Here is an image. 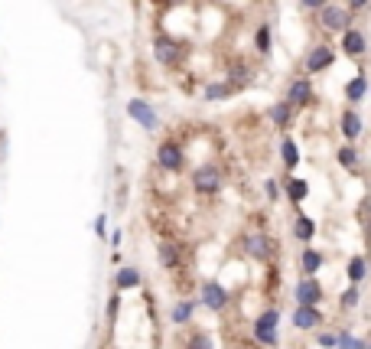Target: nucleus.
<instances>
[{
	"label": "nucleus",
	"instance_id": "f257e3e1",
	"mask_svg": "<svg viewBox=\"0 0 371 349\" xmlns=\"http://www.w3.org/2000/svg\"><path fill=\"white\" fill-rule=\"evenodd\" d=\"M251 336L257 346L277 349L280 346V310L277 307H264L261 314L251 320Z\"/></svg>",
	"mask_w": 371,
	"mask_h": 349
},
{
	"label": "nucleus",
	"instance_id": "f03ea898",
	"mask_svg": "<svg viewBox=\"0 0 371 349\" xmlns=\"http://www.w3.org/2000/svg\"><path fill=\"white\" fill-rule=\"evenodd\" d=\"M193 189L199 196H219L225 189V173L219 163H199L193 170Z\"/></svg>",
	"mask_w": 371,
	"mask_h": 349
},
{
	"label": "nucleus",
	"instance_id": "7ed1b4c3",
	"mask_svg": "<svg viewBox=\"0 0 371 349\" xmlns=\"http://www.w3.org/2000/svg\"><path fill=\"white\" fill-rule=\"evenodd\" d=\"M241 248H245V255L251 258V261H261V264H270V261H274V255H277V245H274V239H270L267 232H261V229L245 232Z\"/></svg>",
	"mask_w": 371,
	"mask_h": 349
},
{
	"label": "nucleus",
	"instance_id": "20e7f679",
	"mask_svg": "<svg viewBox=\"0 0 371 349\" xmlns=\"http://www.w3.org/2000/svg\"><path fill=\"white\" fill-rule=\"evenodd\" d=\"M352 20L355 13L346 7V4H326V7L320 10V26L326 30V33H346V30H352Z\"/></svg>",
	"mask_w": 371,
	"mask_h": 349
},
{
	"label": "nucleus",
	"instance_id": "39448f33",
	"mask_svg": "<svg viewBox=\"0 0 371 349\" xmlns=\"http://www.w3.org/2000/svg\"><path fill=\"white\" fill-rule=\"evenodd\" d=\"M199 304H202L205 310H212V314H225L228 304H231V290L221 281H205L202 288H199Z\"/></svg>",
	"mask_w": 371,
	"mask_h": 349
},
{
	"label": "nucleus",
	"instance_id": "423d86ee",
	"mask_svg": "<svg viewBox=\"0 0 371 349\" xmlns=\"http://www.w3.org/2000/svg\"><path fill=\"white\" fill-rule=\"evenodd\" d=\"M326 290H322L320 278H300L293 284V307H322Z\"/></svg>",
	"mask_w": 371,
	"mask_h": 349
},
{
	"label": "nucleus",
	"instance_id": "0eeeda50",
	"mask_svg": "<svg viewBox=\"0 0 371 349\" xmlns=\"http://www.w3.org/2000/svg\"><path fill=\"white\" fill-rule=\"evenodd\" d=\"M157 163H160V170H166V173H183L186 150L179 147V141H160V147H157Z\"/></svg>",
	"mask_w": 371,
	"mask_h": 349
},
{
	"label": "nucleus",
	"instance_id": "6e6552de",
	"mask_svg": "<svg viewBox=\"0 0 371 349\" xmlns=\"http://www.w3.org/2000/svg\"><path fill=\"white\" fill-rule=\"evenodd\" d=\"M127 118H134L137 124L144 131H160V114L153 111L150 102H144V98H127Z\"/></svg>",
	"mask_w": 371,
	"mask_h": 349
},
{
	"label": "nucleus",
	"instance_id": "1a4fd4ad",
	"mask_svg": "<svg viewBox=\"0 0 371 349\" xmlns=\"http://www.w3.org/2000/svg\"><path fill=\"white\" fill-rule=\"evenodd\" d=\"M290 324H293V330H300V333H316V330H322V324H326V314H322V307H293Z\"/></svg>",
	"mask_w": 371,
	"mask_h": 349
},
{
	"label": "nucleus",
	"instance_id": "9d476101",
	"mask_svg": "<svg viewBox=\"0 0 371 349\" xmlns=\"http://www.w3.org/2000/svg\"><path fill=\"white\" fill-rule=\"evenodd\" d=\"M332 62H336V49L326 46V43H320V46H312V49L306 52L303 69H306V76H320V72H326Z\"/></svg>",
	"mask_w": 371,
	"mask_h": 349
},
{
	"label": "nucleus",
	"instance_id": "9b49d317",
	"mask_svg": "<svg viewBox=\"0 0 371 349\" xmlns=\"http://www.w3.org/2000/svg\"><path fill=\"white\" fill-rule=\"evenodd\" d=\"M153 56H157V62H163V66H176L179 59H183V46L176 43V40H169L166 33L153 36Z\"/></svg>",
	"mask_w": 371,
	"mask_h": 349
},
{
	"label": "nucleus",
	"instance_id": "f8f14e48",
	"mask_svg": "<svg viewBox=\"0 0 371 349\" xmlns=\"http://www.w3.org/2000/svg\"><path fill=\"white\" fill-rule=\"evenodd\" d=\"M339 49L346 52L348 59H362L365 52H368V36H365L358 26H352V30H346V33H342V40H339Z\"/></svg>",
	"mask_w": 371,
	"mask_h": 349
},
{
	"label": "nucleus",
	"instance_id": "ddd939ff",
	"mask_svg": "<svg viewBox=\"0 0 371 349\" xmlns=\"http://www.w3.org/2000/svg\"><path fill=\"white\" fill-rule=\"evenodd\" d=\"M287 102L293 105L296 111H300V108H310V105H312V82H310V76H300V78H293V82H290Z\"/></svg>",
	"mask_w": 371,
	"mask_h": 349
},
{
	"label": "nucleus",
	"instance_id": "4468645a",
	"mask_svg": "<svg viewBox=\"0 0 371 349\" xmlns=\"http://www.w3.org/2000/svg\"><path fill=\"white\" fill-rule=\"evenodd\" d=\"M290 232H293V239L300 242V245H303V248H306V245H312V239H316V219L296 209V215H293V225H290Z\"/></svg>",
	"mask_w": 371,
	"mask_h": 349
},
{
	"label": "nucleus",
	"instance_id": "2eb2a0df",
	"mask_svg": "<svg viewBox=\"0 0 371 349\" xmlns=\"http://www.w3.org/2000/svg\"><path fill=\"white\" fill-rule=\"evenodd\" d=\"M157 255H160V264L166 271H179V268H183V248H179V242L163 239L160 245H157Z\"/></svg>",
	"mask_w": 371,
	"mask_h": 349
},
{
	"label": "nucleus",
	"instance_id": "dca6fc26",
	"mask_svg": "<svg viewBox=\"0 0 371 349\" xmlns=\"http://www.w3.org/2000/svg\"><path fill=\"white\" fill-rule=\"evenodd\" d=\"M362 114L355 108H346L342 111V118H339V131H342V137H346V144H355L358 137H362Z\"/></svg>",
	"mask_w": 371,
	"mask_h": 349
},
{
	"label": "nucleus",
	"instance_id": "f3484780",
	"mask_svg": "<svg viewBox=\"0 0 371 349\" xmlns=\"http://www.w3.org/2000/svg\"><path fill=\"white\" fill-rule=\"evenodd\" d=\"M144 284V274H140V268L137 264H121L118 274H114V290H137Z\"/></svg>",
	"mask_w": 371,
	"mask_h": 349
},
{
	"label": "nucleus",
	"instance_id": "a211bd4d",
	"mask_svg": "<svg viewBox=\"0 0 371 349\" xmlns=\"http://www.w3.org/2000/svg\"><path fill=\"white\" fill-rule=\"evenodd\" d=\"M284 196L290 199L293 209H300V206L306 203V196H310V183H306L303 177H287L284 179Z\"/></svg>",
	"mask_w": 371,
	"mask_h": 349
},
{
	"label": "nucleus",
	"instance_id": "6ab92c4d",
	"mask_svg": "<svg viewBox=\"0 0 371 349\" xmlns=\"http://www.w3.org/2000/svg\"><path fill=\"white\" fill-rule=\"evenodd\" d=\"M322 264H326V255H322L320 248L306 245L303 252H300V271H303V278H316V274L322 271Z\"/></svg>",
	"mask_w": 371,
	"mask_h": 349
},
{
	"label": "nucleus",
	"instance_id": "aec40b11",
	"mask_svg": "<svg viewBox=\"0 0 371 349\" xmlns=\"http://www.w3.org/2000/svg\"><path fill=\"white\" fill-rule=\"evenodd\" d=\"M195 310H199V300H193V297H183V300H176V304L169 307V324H176V326H186L189 320L195 317Z\"/></svg>",
	"mask_w": 371,
	"mask_h": 349
},
{
	"label": "nucleus",
	"instance_id": "412c9836",
	"mask_svg": "<svg viewBox=\"0 0 371 349\" xmlns=\"http://www.w3.org/2000/svg\"><path fill=\"white\" fill-rule=\"evenodd\" d=\"M293 114H296V108L287 102V98H284V102H277V105H270V108H267L270 124H274V128H280V131H287V128H290Z\"/></svg>",
	"mask_w": 371,
	"mask_h": 349
},
{
	"label": "nucleus",
	"instance_id": "4be33fe9",
	"mask_svg": "<svg viewBox=\"0 0 371 349\" xmlns=\"http://www.w3.org/2000/svg\"><path fill=\"white\" fill-rule=\"evenodd\" d=\"M371 92V82H368V76L365 72H358V76H352L346 82V102L348 105H358V102H365V95Z\"/></svg>",
	"mask_w": 371,
	"mask_h": 349
},
{
	"label": "nucleus",
	"instance_id": "5701e85b",
	"mask_svg": "<svg viewBox=\"0 0 371 349\" xmlns=\"http://www.w3.org/2000/svg\"><path fill=\"white\" fill-rule=\"evenodd\" d=\"M300 160H303V153H300L296 141L293 137H284V141H280V163L290 170V177H293V170L300 167Z\"/></svg>",
	"mask_w": 371,
	"mask_h": 349
},
{
	"label": "nucleus",
	"instance_id": "b1692460",
	"mask_svg": "<svg viewBox=\"0 0 371 349\" xmlns=\"http://www.w3.org/2000/svg\"><path fill=\"white\" fill-rule=\"evenodd\" d=\"M346 278H348V284H358V288H362V281L368 278V258H365V255H352V258H348Z\"/></svg>",
	"mask_w": 371,
	"mask_h": 349
},
{
	"label": "nucleus",
	"instance_id": "393cba45",
	"mask_svg": "<svg viewBox=\"0 0 371 349\" xmlns=\"http://www.w3.org/2000/svg\"><path fill=\"white\" fill-rule=\"evenodd\" d=\"M358 160H362V157H358V147L355 144H342L336 150V163L348 173H358Z\"/></svg>",
	"mask_w": 371,
	"mask_h": 349
},
{
	"label": "nucleus",
	"instance_id": "a878e982",
	"mask_svg": "<svg viewBox=\"0 0 371 349\" xmlns=\"http://www.w3.org/2000/svg\"><path fill=\"white\" fill-rule=\"evenodd\" d=\"M183 349H215V340H212V333H205V330H193L183 340Z\"/></svg>",
	"mask_w": 371,
	"mask_h": 349
},
{
	"label": "nucleus",
	"instance_id": "bb28decb",
	"mask_svg": "<svg viewBox=\"0 0 371 349\" xmlns=\"http://www.w3.org/2000/svg\"><path fill=\"white\" fill-rule=\"evenodd\" d=\"M270 46H274V36H270V23H261L254 30V49L261 56H270Z\"/></svg>",
	"mask_w": 371,
	"mask_h": 349
},
{
	"label": "nucleus",
	"instance_id": "cd10ccee",
	"mask_svg": "<svg viewBox=\"0 0 371 349\" xmlns=\"http://www.w3.org/2000/svg\"><path fill=\"white\" fill-rule=\"evenodd\" d=\"M358 304H362V288H358V284H348V288L339 294V310H355Z\"/></svg>",
	"mask_w": 371,
	"mask_h": 349
},
{
	"label": "nucleus",
	"instance_id": "c85d7f7f",
	"mask_svg": "<svg viewBox=\"0 0 371 349\" xmlns=\"http://www.w3.org/2000/svg\"><path fill=\"white\" fill-rule=\"evenodd\" d=\"M235 92V85H228V82H209L202 92L205 102H221V98H228V95Z\"/></svg>",
	"mask_w": 371,
	"mask_h": 349
},
{
	"label": "nucleus",
	"instance_id": "c756f323",
	"mask_svg": "<svg viewBox=\"0 0 371 349\" xmlns=\"http://www.w3.org/2000/svg\"><path fill=\"white\" fill-rule=\"evenodd\" d=\"M228 85H248V82H251V69L245 66V62H235V66L228 69V78H225Z\"/></svg>",
	"mask_w": 371,
	"mask_h": 349
},
{
	"label": "nucleus",
	"instance_id": "7c9ffc66",
	"mask_svg": "<svg viewBox=\"0 0 371 349\" xmlns=\"http://www.w3.org/2000/svg\"><path fill=\"white\" fill-rule=\"evenodd\" d=\"M336 349H368V340L355 336V333H348V330H339V346Z\"/></svg>",
	"mask_w": 371,
	"mask_h": 349
},
{
	"label": "nucleus",
	"instance_id": "2f4dec72",
	"mask_svg": "<svg viewBox=\"0 0 371 349\" xmlns=\"http://www.w3.org/2000/svg\"><path fill=\"white\" fill-rule=\"evenodd\" d=\"M104 317H108L111 326L118 324V317H121V294H118V290H114V294L108 297V304H104Z\"/></svg>",
	"mask_w": 371,
	"mask_h": 349
},
{
	"label": "nucleus",
	"instance_id": "473e14b6",
	"mask_svg": "<svg viewBox=\"0 0 371 349\" xmlns=\"http://www.w3.org/2000/svg\"><path fill=\"white\" fill-rule=\"evenodd\" d=\"M316 346H320V349H336L339 346V333L320 330V333H316Z\"/></svg>",
	"mask_w": 371,
	"mask_h": 349
},
{
	"label": "nucleus",
	"instance_id": "72a5a7b5",
	"mask_svg": "<svg viewBox=\"0 0 371 349\" xmlns=\"http://www.w3.org/2000/svg\"><path fill=\"white\" fill-rule=\"evenodd\" d=\"M280 193H284V187H280L277 179H274V177H270V179H264V196H267L270 203H277V199H280Z\"/></svg>",
	"mask_w": 371,
	"mask_h": 349
},
{
	"label": "nucleus",
	"instance_id": "f704fd0d",
	"mask_svg": "<svg viewBox=\"0 0 371 349\" xmlns=\"http://www.w3.org/2000/svg\"><path fill=\"white\" fill-rule=\"evenodd\" d=\"M92 229H95V235H98V239H108V213H98V215H95Z\"/></svg>",
	"mask_w": 371,
	"mask_h": 349
},
{
	"label": "nucleus",
	"instance_id": "c9c22d12",
	"mask_svg": "<svg viewBox=\"0 0 371 349\" xmlns=\"http://www.w3.org/2000/svg\"><path fill=\"white\" fill-rule=\"evenodd\" d=\"M346 7L352 10V13H362V10L371 7V0H346Z\"/></svg>",
	"mask_w": 371,
	"mask_h": 349
},
{
	"label": "nucleus",
	"instance_id": "e433bc0d",
	"mask_svg": "<svg viewBox=\"0 0 371 349\" xmlns=\"http://www.w3.org/2000/svg\"><path fill=\"white\" fill-rule=\"evenodd\" d=\"M326 4H329V0H300V7L303 10H322Z\"/></svg>",
	"mask_w": 371,
	"mask_h": 349
},
{
	"label": "nucleus",
	"instance_id": "4c0bfd02",
	"mask_svg": "<svg viewBox=\"0 0 371 349\" xmlns=\"http://www.w3.org/2000/svg\"><path fill=\"white\" fill-rule=\"evenodd\" d=\"M121 239H124V232H111V235H108V242H111V245H114V248H121Z\"/></svg>",
	"mask_w": 371,
	"mask_h": 349
},
{
	"label": "nucleus",
	"instance_id": "58836bf2",
	"mask_svg": "<svg viewBox=\"0 0 371 349\" xmlns=\"http://www.w3.org/2000/svg\"><path fill=\"white\" fill-rule=\"evenodd\" d=\"M368 349H371V340H368Z\"/></svg>",
	"mask_w": 371,
	"mask_h": 349
},
{
	"label": "nucleus",
	"instance_id": "ea45409f",
	"mask_svg": "<svg viewBox=\"0 0 371 349\" xmlns=\"http://www.w3.org/2000/svg\"><path fill=\"white\" fill-rule=\"evenodd\" d=\"M134 4H137V0H134Z\"/></svg>",
	"mask_w": 371,
	"mask_h": 349
},
{
	"label": "nucleus",
	"instance_id": "a19ab883",
	"mask_svg": "<svg viewBox=\"0 0 371 349\" xmlns=\"http://www.w3.org/2000/svg\"><path fill=\"white\" fill-rule=\"evenodd\" d=\"M153 349H157V346H153Z\"/></svg>",
	"mask_w": 371,
	"mask_h": 349
}]
</instances>
